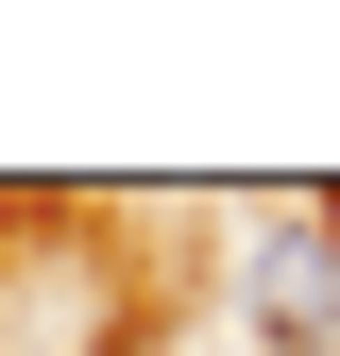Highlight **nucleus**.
I'll list each match as a JSON object with an SVG mask.
<instances>
[{
	"instance_id": "f257e3e1",
	"label": "nucleus",
	"mask_w": 340,
	"mask_h": 356,
	"mask_svg": "<svg viewBox=\"0 0 340 356\" xmlns=\"http://www.w3.org/2000/svg\"><path fill=\"white\" fill-rule=\"evenodd\" d=\"M238 305H255V339H272V356H340V238H323V204L272 220V238L238 254Z\"/></svg>"
},
{
	"instance_id": "f03ea898",
	"label": "nucleus",
	"mask_w": 340,
	"mask_h": 356,
	"mask_svg": "<svg viewBox=\"0 0 340 356\" xmlns=\"http://www.w3.org/2000/svg\"><path fill=\"white\" fill-rule=\"evenodd\" d=\"M323 238H340V187H323Z\"/></svg>"
}]
</instances>
